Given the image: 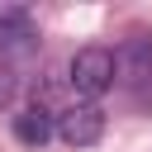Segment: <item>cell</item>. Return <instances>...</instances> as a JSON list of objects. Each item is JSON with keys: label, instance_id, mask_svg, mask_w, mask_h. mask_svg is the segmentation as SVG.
<instances>
[{"label": "cell", "instance_id": "6da1fadb", "mask_svg": "<svg viewBox=\"0 0 152 152\" xmlns=\"http://www.w3.org/2000/svg\"><path fill=\"white\" fill-rule=\"evenodd\" d=\"M66 76H71V90H76L81 100H90V104H95V100L114 86V52H109V48H100V43L76 48V57H71Z\"/></svg>", "mask_w": 152, "mask_h": 152}, {"label": "cell", "instance_id": "7a4b0ae2", "mask_svg": "<svg viewBox=\"0 0 152 152\" xmlns=\"http://www.w3.org/2000/svg\"><path fill=\"white\" fill-rule=\"evenodd\" d=\"M57 138L66 147H95L104 138V109L90 104V100H76L57 114Z\"/></svg>", "mask_w": 152, "mask_h": 152}, {"label": "cell", "instance_id": "3957f363", "mask_svg": "<svg viewBox=\"0 0 152 152\" xmlns=\"http://www.w3.org/2000/svg\"><path fill=\"white\" fill-rule=\"evenodd\" d=\"M114 81H124V86L152 81V33H128L114 48Z\"/></svg>", "mask_w": 152, "mask_h": 152}, {"label": "cell", "instance_id": "277c9868", "mask_svg": "<svg viewBox=\"0 0 152 152\" xmlns=\"http://www.w3.org/2000/svg\"><path fill=\"white\" fill-rule=\"evenodd\" d=\"M52 133H57V114H52L43 100H33V104H24V109L14 114V138H19L24 147H43Z\"/></svg>", "mask_w": 152, "mask_h": 152}, {"label": "cell", "instance_id": "5b68a950", "mask_svg": "<svg viewBox=\"0 0 152 152\" xmlns=\"http://www.w3.org/2000/svg\"><path fill=\"white\" fill-rule=\"evenodd\" d=\"M38 38V24L24 5H0V48L5 52H19V48H33Z\"/></svg>", "mask_w": 152, "mask_h": 152}, {"label": "cell", "instance_id": "8992f818", "mask_svg": "<svg viewBox=\"0 0 152 152\" xmlns=\"http://www.w3.org/2000/svg\"><path fill=\"white\" fill-rule=\"evenodd\" d=\"M14 95H19V71L0 57V109H10V104H14Z\"/></svg>", "mask_w": 152, "mask_h": 152}]
</instances>
